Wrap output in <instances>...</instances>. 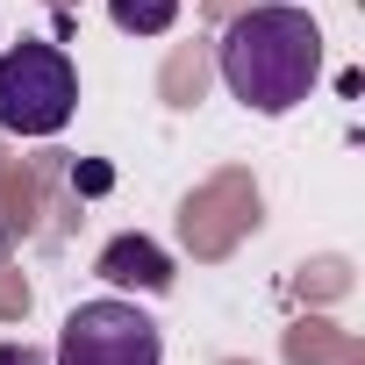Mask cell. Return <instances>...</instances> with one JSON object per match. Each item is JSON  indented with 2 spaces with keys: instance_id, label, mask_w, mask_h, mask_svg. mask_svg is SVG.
Segmentation results:
<instances>
[{
  "instance_id": "obj_1",
  "label": "cell",
  "mask_w": 365,
  "mask_h": 365,
  "mask_svg": "<svg viewBox=\"0 0 365 365\" xmlns=\"http://www.w3.org/2000/svg\"><path fill=\"white\" fill-rule=\"evenodd\" d=\"M322 79V29L294 0L244 8L222 36V86L258 115H294Z\"/></svg>"
},
{
  "instance_id": "obj_2",
  "label": "cell",
  "mask_w": 365,
  "mask_h": 365,
  "mask_svg": "<svg viewBox=\"0 0 365 365\" xmlns=\"http://www.w3.org/2000/svg\"><path fill=\"white\" fill-rule=\"evenodd\" d=\"M79 108V72L58 43H15L0 51V129L15 136H58Z\"/></svg>"
},
{
  "instance_id": "obj_3",
  "label": "cell",
  "mask_w": 365,
  "mask_h": 365,
  "mask_svg": "<svg viewBox=\"0 0 365 365\" xmlns=\"http://www.w3.org/2000/svg\"><path fill=\"white\" fill-rule=\"evenodd\" d=\"M58 365H165V336L136 301H79L58 329Z\"/></svg>"
},
{
  "instance_id": "obj_4",
  "label": "cell",
  "mask_w": 365,
  "mask_h": 365,
  "mask_svg": "<svg viewBox=\"0 0 365 365\" xmlns=\"http://www.w3.org/2000/svg\"><path fill=\"white\" fill-rule=\"evenodd\" d=\"M93 272H101L108 287H136V294H165V287H172V258H165L150 237H108L101 258H93Z\"/></svg>"
},
{
  "instance_id": "obj_5",
  "label": "cell",
  "mask_w": 365,
  "mask_h": 365,
  "mask_svg": "<svg viewBox=\"0 0 365 365\" xmlns=\"http://www.w3.org/2000/svg\"><path fill=\"white\" fill-rule=\"evenodd\" d=\"M108 15H115V29H129V36H165V29L179 22V0H108Z\"/></svg>"
},
{
  "instance_id": "obj_6",
  "label": "cell",
  "mask_w": 365,
  "mask_h": 365,
  "mask_svg": "<svg viewBox=\"0 0 365 365\" xmlns=\"http://www.w3.org/2000/svg\"><path fill=\"white\" fill-rule=\"evenodd\" d=\"M108 179H115L108 165H79V172H72V187H79V194H108Z\"/></svg>"
},
{
  "instance_id": "obj_7",
  "label": "cell",
  "mask_w": 365,
  "mask_h": 365,
  "mask_svg": "<svg viewBox=\"0 0 365 365\" xmlns=\"http://www.w3.org/2000/svg\"><path fill=\"white\" fill-rule=\"evenodd\" d=\"M0 365H51V358L29 351V344H0Z\"/></svg>"
}]
</instances>
